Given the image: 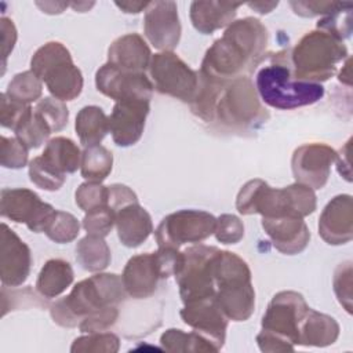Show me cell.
Listing matches in <instances>:
<instances>
[{
    "mask_svg": "<svg viewBox=\"0 0 353 353\" xmlns=\"http://www.w3.org/2000/svg\"><path fill=\"white\" fill-rule=\"evenodd\" d=\"M256 92L259 99L280 110L296 109L319 102L324 97V87L294 79L290 50L272 54L270 63L256 73Z\"/></svg>",
    "mask_w": 353,
    "mask_h": 353,
    "instance_id": "277c9868",
    "label": "cell"
},
{
    "mask_svg": "<svg viewBox=\"0 0 353 353\" xmlns=\"http://www.w3.org/2000/svg\"><path fill=\"white\" fill-rule=\"evenodd\" d=\"M150 1H114V4L125 14H138L148 8Z\"/></svg>",
    "mask_w": 353,
    "mask_h": 353,
    "instance_id": "f5cc1de1",
    "label": "cell"
},
{
    "mask_svg": "<svg viewBox=\"0 0 353 353\" xmlns=\"http://www.w3.org/2000/svg\"><path fill=\"white\" fill-rule=\"evenodd\" d=\"M347 48L334 34L314 29L305 33L290 50V63L294 79L320 84L336 72V65L346 61Z\"/></svg>",
    "mask_w": 353,
    "mask_h": 353,
    "instance_id": "8992f818",
    "label": "cell"
},
{
    "mask_svg": "<svg viewBox=\"0 0 353 353\" xmlns=\"http://www.w3.org/2000/svg\"><path fill=\"white\" fill-rule=\"evenodd\" d=\"M352 8L353 6L346 7L335 14L323 17L317 22V29L325 30L343 41L352 33Z\"/></svg>",
    "mask_w": 353,
    "mask_h": 353,
    "instance_id": "bcb514c9",
    "label": "cell"
},
{
    "mask_svg": "<svg viewBox=\"0 0 353 353\" xmlns=\"http://www.w3.org/2000/svg\"><path fill=\"white\" fill-rule=\"evenodd\" d=\"M336 159V152L327 143L313 142L296 148L291 159V170L296 182L321 189L327 183L331 165Z\"/></svg>",
    "mask_w": 353,
    "mask_h": 353,
    "instance_id": "5bb4252c",
    "label": "cell"
},
{
    "mask_svg": "<svg viewBox=\"0 0 353 353\" xmlns=\"http://www.w3.org/2000/svg\"><path fill=\"white\" fill-rule=\"evenodd\" d=\"M290 6L296 15L313 18L319 15L327 17L335 14L353 4L349 1H290Z\"/></svg>",
    "mask_w": 353,
    "mask_h": 353,
    "instance_id": "f6af8a7d",
    "label": "cell"
},
{
    "mask_svg": "<svg viewBox=\"0 0 353 353\" xmlns=\"http://www.w3.org/2000/svg\"><path fill=\"white\" fill-rule=\"evenodd\" d=\"M32 268V254L28 244L6 223L0 233V279L6 287L22 285Z\"/></svg>",
    "mask_w": 353,
    "mask_h": 353,
    "instance_id": "ac0fdd59",
    "label": "cell"
},
{
    "mask_svg": "<svg viewBox=\"0 0 353 353\" xmlns=\"http://www.w3.org/2000/svg\"><path fill=\"white\" fill-rule=\"evenodd\" d=\"M6 94L18 102L29 105L41 97L43 81L32 70L21 72L8 83Z\"/></svg>",
    "mask_w": 353,
    "mask_h": 353,
    "instance_id": "836d02e7",
    "label": "cell"
},
{
    "mask_svg": "<svg viewBox=\"0 0 353 353\" xmlns=\"http://www.w3.org/2000/svg\"><path fill=\"white\" fill-rule=\"evenodd\" d=\"M160 343L168 352H218L210 341L196 331L183 332L178 328H170L163 332Z\"/></svg>",
    "mask_w": 353,
    "mask_h": 353,
    "instance_id": "1f68e13d",
    "label": "cell"
},
{
    "mask_svg": "<svg viewBox=\"0 0 353 353\" xmlns=\"http://www.w3.org/2000/svg\"><path fill=\"white\" fill-rule=\"evenodd\" d=\"M349 153H350V141L346 142V145L339 150V153H336V164H338V171L339 174L347 181L350 182V161H349Z\"/></svg>",
    "mask_w": 353,
    "mask_h": 353,
    "instance_id": "816d5d0a",
    "label": "cell"
},
{
    "mask_svg": "<svg viewBox=\"0 0 353 353\" xmlns=\"http://www.w3.org/2000/svg\"><path fill=\"white\" fill-rule=\"evenodd\" d=\"M215 301L229 320L245 321L255 309V290L247 262L237 254L219 250L214 261Z\"/></svg>",
    "mask_w": 353,
    "mask_h": 353,
    "instance_id": "5b68a950",
    "label": "cell"
},
{
    "mask_svg": "<svg viewBox=\"0 0 353 353\" xmlns=\"http://www.w3.org/2000/svg\"><path fill=\"white\" fill-rule=\"evenodd\" d=\"M262 228L270 237L274 248L285 255L302 252L310 240V232L303 218L281 215L262 218Z\"/></svg>",
    "mask_w": 353,
    "mask_h": 353,
    "instance_id": "7402d4cb",
    "label": "cell"
},
{
    "mask_svg": "<svg viewBox=\"0 0 353 353\" xmlns=\"http://www.w3.org/2000/svg\"><path fill=\"white\" fill-rule=\"evenodd\" d=\"M243 3L234 1H192L190 21L194 29L203 34H211L215 30L229 26Z\"/></svg>",
    "mask_w": 353,
    "mask_h": 353,
    "instance_id": "d4e9b609",
    "label": "cell"
},
{
    "mask_svg": "<svg viewBox=\"0 0 353 353\" xmlns=\"http://www.w3.org/2000/svg\"><path fill=\"white\" fill-rule=\"evenodd\" d=\"M149 73L160 94L190 103L199 88V73L172 51L152 55Z\"/></svg>",
    "mask_w": 353,
    "mask_h": 353,
    "instance_id": "30bf717a",
    "label": "cell"
},
{
    "mask_svg": "<svg viewBox=\"0 0 353 353\" xmlns=\"http://www.w3.org/2000/svg\"><path fill=\"white\" fill-rule=\"evenodd\" d=\"M334 292L347 313H352V262L339 263L332 279Z\"/></svg>",
    "mask_w": 353,
    "mask_h": 353,
    "instance_id": "c3c4849f",
    "label": "cell"
},
{
    "mask_svg": "<svg viewBox=\"0 0 353 353\" xmlns=\"http://www.w3.org/2000/svg\"><path fill=\"white\" fill-rule=\"evenodd\" d=\"M288 214L299 218H305L314 212L317 207V199L314 189L307 185L295 182L284 188Z\"/></svg>",
    "mask_w": 353,
    "mask_h": 353,
    "instance_id": "e575fe53",
    "label": "cell"
},
{
    "mask_svg": "<svg viewBox=\"0 0 353 353\" xmlns=\"http://www.w3.org/2000/svg\"><path fill=\"white\" fill-rule=\"evenodd\" d=\"M34 110L44 119L52 132L61 131L69 119V109L63 101H59L54 97H46L40 99Z\"/></svg>",
    "mask_w": 353,
    "mask_h": 353,
    "instance_id": "f35d334b",
    "label": "cell"
},
{
    "mask_svg": "<svg viewBox=\"0 0 353 353\" xmlns=\"http://www.w3.org/2000/svg\"><path fill=\"white\" fill-rule=\"evenodd\" d=\"M14 132H15V137L28 149H37L52 134L48 124L34 109H32L28 113V116L23 119V121L19 124V127Z\"/></svg>",
    "mask_w": 353,
    "mask_h": 353,
    "instance_id": "d6a6232c",
    "label": "cell"
},
{
    "mask_svg": "<svg viewBox=\"0 0 353 353\" xmlns=\"http://www.w3.org/2000/svg\"><path fill=\"white\" fill-rule=\"evenodd\" d=\"M74 130L84 148L99 145L109 132V117L99 106H84L76 116Z\"/></svg>",
    "mask_w": 353,
    "mask_h": 353,
    "instance_id": "83f0119b",
    "label": "cell"
},
{
    "mask_svg": "<svg viewBox=\"0 0 353 353\" xmlns=\"http://www.w3.org/2000/svg\"><path fill=\"white\" fill-rule=\"evenodd\" d=\"M319 234L330 245L346 244L353 237V200L338 194L324 207L319 218Z\"/></svg>",
    "mask_w": 353,
    "mask_h": 353,
    "instance_id": "44dd1931",
    "label": "cell"
},
{
    "mask_svg": "<svg viewBox=\"0 0 353 353\" xmlns=\"http://www.w3.org/2000/svg\"><path fill=\"white\" fill-rule=\"evenodd\" d=\"M97 90L119 102L127 99L149 101L153 95V83L145 73L124 72L110 63L102 65L95 73Z\"/></svg>",
    "mask_w": 353,
    "mask_h": 353,
    "instance_id": "4fadbf2b",
    "label": "cell"
},
{
    "mask_svg": "<svg viewBox=\"0 0 353 353\" xmlns=\"http://www.w3.org/2000/svg\"><path fill=\"white\" fill-rule=\"evenodd\" d=\"M30 110H32V108L29 105L18 102V101L10 98L6 92H1V95H0V124L4 128H10V130L15 131Z\"/></svg>",
    "mask_w": 353,
    "mask_h": 353,
    "instance_id": "ee69618b",
    "label": "cell"
},
{
    "mask_svg": "<svg viewBox=\"0 0 353 353\" xmlns=\"http://www.w3.org/2000/svg\"><path fill=\"white\" fill-rule=\"evenodd\" d=\"M350 76H352V74H350V58H347L346 62H345V65H343V68H342V70H341L339 74H338V79H339L341 83H345L346 85H350V84H352Z\"/></svg>",
    "mask_w": 353,
    "mask_h": 353,
    "instance_id": "9f6ffc18",
    "label": "cell"
},
{
    "mask_svg": "<svg viewBox=\"0 0 353 353\" xmlns=\"http://www.w3.org/2000/svg\"><path fill=\"white\" fill-rule=\"evenodd\" d=\"M149 110V101L127 99L116 102L109 116V131L113 142L121 148L135 145L143 134Z\"/></svg>",
    "mask_w": 353,
    "mask_h": 353,
    "instance_id": "ffe728a7",
    "label": "cell"
},
{
    "mask_svg": "<svg viewBox=\"0 0 353 353\" xmlns=\"http://www.w3.org/2000/svg\"><path fill=\"white\" fill-rule=\"evenodd\" d=\"M114 222L116 211L109 205H105L85 212L83 218V228L85 229L87 234L106 237L112 232Z\"/></svg>",
    "mask_w": 353,
    "mask_h": 353,
    "instance_id": "b9f144b4",
    "label": "cell"
},
{
    "mask_svg": "<svg viewBox=\"0 0 353 353\" xmlns=\"http://www.w3.org/2000/svg\"><path fill=\"white\" fill-rule=\"evenodd\" d=\"M179 314L186 325L210 341L216 350L223 346L229 319L225 316L215 298L185 303Z\"/></svg>",
    "mask_w": 353,
    "mask_h": 353,
    "instance_id": "d6986e66",
    "label": "cell"
},
{
    "mask_svg": "<svg viewBox=\"0 0 353 353\" xmlns=\"http://www.w3.org/2000/svg\"><path fill=\"white\" fill-rule=\"evenodd\" d=\"M216 218L201 210H179L161 219L156 229L159 247L179 248L188 243L199 244L214 234Z\"/></svg>",
    "mask_w": 353,
    "mask_h": 353,
    "instance_id": "8fae6325",
    "label": "cell"
},
{
    "mask_svg": "<svg viewBox=\"0 0 353 353\" xmlns=\"http://www.w3.org/2000/svg\"><path fill=\"white\" fill-rule=\"evenodd\" d=\"M120 347L117 335L112 332H91L73 341L70 352L73 353H116Z\"/></svg>",
    "mask_w": 353,
    "mask_h": 353,
    "instance_id": "74e56055",
    "label": "cell"
},
{
    "mask_svg": "<svg viewBox=\"0 0 353 353\" xmlns=\"http://www.w3.org/2000/svg\"><path fill=\"white\" fill-rule=\"evenodd\" d=\"M28 148L17 138L1 137L0 143V163L4 168L18 170L28 163Z\"/></svg>",
    "mask_w": 353,
    "mask_h": 353,
    "instance_id": "7bdbcfd3",
    "label": "cell"
},
{
    "mask_svg": "<svg viewBox=\"0 0 353 353\" xmlns=\"http://www.w3.org/2000/svg\"><path fill=\"white\" fill-rule=\"evenodd\" d=\"M339 324L328 314L309 307L299 325V345L324 347L336 342Z\"/></svg>",
    "mask_w": 353,
    "mask_h": 353,
    "instance_id": "484cf974",
    "label": "cell"
},
{
    "mask_svg": "<svg viewBox=\"0 0 353 353\" xmlns=\"http://www.w3.org/2000/svg\"><path fill=\"white\" fill-rule=\"evenodd\" d=\"M29 178L37 188L55 192L65 183L66 174L59 172L43 156H37L29 163Z\"/></svg>",
    "mask_w": 353,
    "mask_h": 353,
    "instance_id": "8d00e7d4",
    "label": "cell"
},
{
    "mask_svg": "<svg viewBox=\"0 0 353 353\" xmlns=\"http://www.w3.org/2000/svg\"><path fill=\"white\" fill-rule=\"evenodd\" d=\"M214 234L222 244H237L244 237V223L233 214H222L216 218Z\"/></svg>",
    "mask_w": 353,
    "mask_h": 353,
    "instance_id": "7dc6e473",
    "label": "cell"
},
{
    "mask_svg": "<svg viewBox=\"0 0 353 353\" xmlns=\"http://www.w3.org/2000/svg\"><path fill=\"white\" fill-rule=\"evenodd\" d=\"M113 154L102 145H92L84 148L81 152L80 171L87 181L102 182L112 172Z\"/></svg>",
    "mask_w": 353,
    "mask_h": 353,
    "instance_id": "4dcf8cb0",
    "label": "cell"
},
{
    "mask_svg": "<svg viewBox=\"0 0 353 353\" xmlns=\"http://www.w3.org/2000/svg\"><path fill=\"white\" fill-rule=\"evenodd\" d=\"M120 306L110 305L102 309H98L88 316H85L79 324V330L85 334L91 332H103L113 328L120 319Z\"/></svg>",
    "mask_w": 353,
    "mask_h": 353,
    "instance_id": "ab89813d",
    "label": "cell"
},
{
    "mask_svg": "<svg viewBox=\"0 0 353 353\" xmlns=\"http://www.w3.org/2000/svg\"><path fill=\"white\" fill-rule=\"evenodd\" d=\"M76 261L91 273L105 270L112 261V252L103 237L87 234L76 244Z\"/></svg>",
    "mask_w": 353,
    "mask_h": 353,
    "instance_id": "f1b7e54d",
    "label": "cell"
},
{
    "mask_svg": "<svg viewBox=\"0 0 353 353\" xmlns=\"http://www.w3.org/2000/svg\"><path fill=\"white\" fill-rule=\"evenodd\" d=\"M41 156L62 174L77 171L81 163V152L79 146L74 141L66 137H55L50 139Z\"/></svg>",
    "mask_w": 353,
    "mask_h": 353,
    "instance_id": "f546056e",
    "label": "cell"
},
{
    "mask_svg": "<svg viewBox=\"0 0 353 353\" xmlns=\"http://www.w3.org/2000/svg\"><path fill=\"white\" fill-rule=\"evenodd\" d=\"M36 6L40 7L41 11L46 12V14H61L70 4H68V3H54V1H50V3L37 1Z\"/></svg>",
    "mask_w": 353,
    "mask_h": 353,
    "instance_id": "db71d44e",
    "label": "cell"
},
{
    "mask_svg": "<svg viewBox=\"0 0 353 353\" xmlns=\"http://www.w3.org/2000/svg\"><path fill=\"white\" fill-rule=\"evenodd\" d=\"M0 32H1V50H3V73L6 68V62L14 46L17 43V29L12 19L7 17H1L0 19Z\"/></svg>",
    "mask_w": 353,
    "mask_h": 353,
    "instance_id": "f907efd6",
    "label": "cell"
},
{
    "mask_svg": "<svg viewBox=\"0 0 353 353\" xmlns=\"http://www.w3.org/2000/svg\"><path fill=\"white\" fill-rule=\"evenodd\" d=\"M57 210L26 188H4L0 193V214L17 223H25L34 233L44 232Z\"/></svg>",
    "mask_w": 353,
    "mask_h": 353,
    "instance_id": "7c38bea8",
    "label": "cell"
},
{
    "mask_svg": "<svg viewBox=\"0 0 353 353\" xmlns=\"http://www.w3.org/2000/svg\"><path fill=\"white\" fill-rule=\"evenodd\" d=\"M307 310L309 305L302 294L277 292L262 317V330L256 335L259 349L266 353L292 352L299 345V325Z\"/></svg>",
    "mask_w": 353,
    "mask_h": 353,
    "instance_id": "52a82bcc",
    "label": "cell"
},
{
    "mask_svg": "<svg viewBox=\"0 0 353 353\" xmlns=\"http://www.w3.org/2000/svg\"><path fill=\"white\" fill-rule=\"evenodd\" d=\"M236 208L243 215L261 214L262 218L290 215L284 188H272L259 178L241 186L236 199Z\"/></svg>",
    "mask_w": 353,
    "mask_h": 353,
    "instance_id": "2e32d148",
    "label": "cell"
},
{
    "mask_svg": "<svg viewBox=\"0 0 353 353\" xmlns=\"http://www.w3.org/2000/svg\"><path fill=\"white\" fill-rule=\"evenodd\" d=\"M181 22L174 1H150L143 15V33L161 51H172L181 40Z\"/></svg>",
    "mask_w": 353,
    "mask_h": 353,
    "instance_id": "9a60e30c",
    "label": "cell"
},
{
    "mask_svg": "<svg viewBox=\"0 0 353 353\" xmlns=\"http://www.w3.org/2000/svg\"><path fill=\"white\" fill-rule=\"evenodd\" d=\"M94 6V3H70V7H73L76 11H79V12H84V11H87L90 7H92Z\"/></svg>",
    "mask_w": 353,
    "mask_h": 353,
    "instance_id": "6f0895ef",
    "label": "cell"
},
{
    "mask_svg": "<svg viewBox=\"0 0 353 353\" xmlns=\"http://www.w3.org/2000/svg\"><path fill=\"white\" fill-rule=\"evenodd\" d=\"M127 292L121 276L116 273H97L79 281L69 295L50 306V314L61 327H77L90 313L110 305H121Z\"/></svg>",
    "mask_w": 353,
    "mask_h": 353,
    "instance_id": "3957f363",
    "label": "cell"
},
{
    "mask_svg": "<svg viewBox=\"0 0 353 353\" xmlns=\"http://www.w3.org/2000/svg\"><path fill=\"white\" fill-rule=\"evenodd\" d=\"M189 105L204 123L229 132L255 131L270 117L247 76L219 83L199 74V88Z\"/></svg>",
    "mask_w": 353,
    "mask_h": 353,
    "instance_id": "6da1fadb",
    "label": "cell"
},
{
    "mask_svg": "<svg viewBox=\"0 0 353 353\" xmlns=\"http://www.w3.org/2000/svg\"><path fill=\"white\" fill-rule=\"evenodd\" d=\"M182 252L183 259L175 274V281L179 287V295L183 305L214 298V261L219 248L214 245L194 244Z\"/></svg>",
    "mask_w": 353,
    "mask_h": 353,
    "instance_id": "9c48e42d",
    "label": "cell"
},
{
    "mask_svg": "<svg viewBox=\"0 0 353 353\" xmlns=\"http://www.w3.org/2000/svg\"><path fill=\"white\" fill-rule=\"evenodd\" d=\"M279 6V1H272V3H265V1H258V3H248V7L255 10L258 14H268L273 8Z\"/></svg>",
    "mask_w": 353,
    "mask_h": 353,
    "instance_id": "11a10c76",
    "label": "cell"
},
{
    "mask_svg": "<svg viewBox=\"0 0 353 353\" xmlns=\"http://www.w3.org/2000/svg\"><path fill=\"white\" fill-rule=\"evenodd\" d=\"M150 59V48L138 33L120 36L108 48V63L124 72L145 73Z\"/></svg>",
    "mask_w": 353,
    "mask_h": 353,
    "instance_id": "603a6c76",
    "label": "cell"
},
{
    "mask_svg": "<svg viewBox=\"0 0 353 353\" xmlns=\"http://www.w3.org/2000/svg\"><path fill=\"white\" fill-rule=\"evenodd\" d=\"M74 273L70 263L61 258L48 259L36 280V291L46 299L57 298L73 283Z\"/></svg>",
    "mask_w": 353,
    "mask_h": 353,
    "instance_id": "4316f807",
    "label": "cell"
},
{
    "mask_svg": "<svg viewBox=\"0 0 353 353\" xmlns=\"http://www.w3.org/2000/svg\"><path fill=\"white\" fill-rule=\"evenodd\" d=\"M76 204L84 212L108 205V186L101 182L87 181L81 183L74 193Z\"/></svg>",
    "mask_w": 353,
    "mask_h": 353,
    "instance_id": "60d3db41",
    "label": "cell"
},
{
    "mask_svg": "<svg viewBox=\"0 0 353 353\" xmlns=\"http://www.w3.org/2000/svg\"><path fill=\"white\" fill-rule=\"evenodd\" d=\"M138 203V197L134 190L121 183H113L108 186V205L117 211L128 204Z\"/></svg>",
    "mask_w": 353,
    "mask_h": 353,
    "instance_id": "681fc988",
    "label": "cell"
},
{
    "mask_svg": "<svg viewBox=\"0 0 353 353\" xmlns=\"http://www.w3.org/2000/svg\"><path fill=\"white\" fill-rule=\"evenodd\" d=\"M80 232V222L74 215L57 210L44 229L46 236L58 244L73 241Z\"/></svg>",
    "mask_w": 353,
    "mask_h": 353,
    "instance_id": "d590c367",
    "label": "cell"
},
{
    "mask_svg": "<svg viewBox=\"0 0 353 353\" xmlns=\"http://www.w3.org/2000/svg\"><path fill=\"white\" fill-rule=\"evenodd\" d=\"M268 39L258 18L233 21L205 51L199 74L219 83L250 74L266 58Z\"/></svg>",
    "mask_w": 353,
    "mask_h": 353,
    "instance_id": "7a4b0ae2",
    "label": "cell"
},
{
    "mask_svg": "<svg viewBox=\"0 0 353 353\" xmlns=\"http://www.w3.org/2000/svg\"><path fill=\"white\" fill-rule=\"evenodd\" d=\"M123 285L132 299H148L157 291L160 281L165 280L156 252H143L128 259L121 274Z\"/></svg>",
    "mask_w": 353,
    "mask_h": 353,
    "instance_id": "e0dca14e",
    "label": "cell"
},
{
    "mask_svg": "<svg viewBox=\"0 0 353 353\" xmlns=\"http://www.w3.org/2000/svg\"><path fill=\"white\" fill-rule=\"evenodd\" d=\"M30 70L59 101H73L83 90L81 70L73 63L70 51L59 41H48L37 48L30 59Z\"/></svg>",
    "mask_w": 353,
    "mask_h": 353,
    "instance_id": "ba28073f",
    "label": "cell"
},
{
    "mask_svg": "<svg viewBox=\"0 0 353 353\" xmlns=\"http://www.w3.org/2000/svg\"><path fill=\"white\" fill-rule=\"evenodd\" d=\"M114 226L120 243L128 248L139 247L153 232V222L149 212L138 203L117 210Z\"/></svg>",
    "mask_w": 353,
    "mask_h": 353,
    "instance_id": "cb8c5ba5",
    "label": "cell"
}]
</instances>
